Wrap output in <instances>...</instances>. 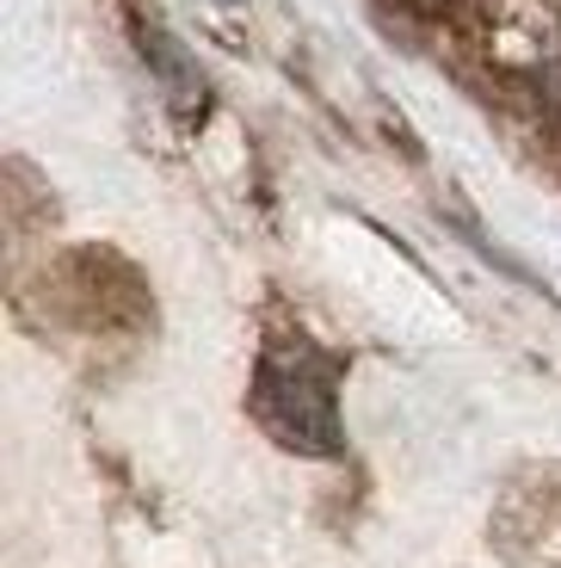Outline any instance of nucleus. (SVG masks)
Listing matches in <instances>:
<instances>
[{
	"label": "nucleus",
	"instance_id": "nucleus-1",
	"mask_svg": "<svg viewBox=\"0 0 561 568\" xmlns=\"http://www.w3.org/2000/svg\"><path fill=\"white\" fill-rule=\"evenodd\" d=\"M253 414L278 445L309 457H339V402H334V358L309 346H272L253 371Z\"/></svg>",
	"mask_w": 561,
	"mask_h": 568
}]
</instances>
